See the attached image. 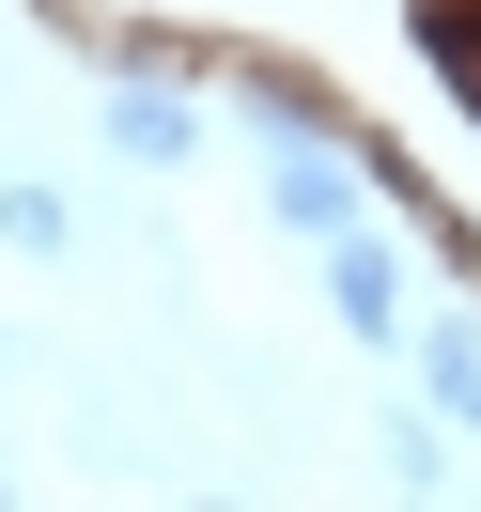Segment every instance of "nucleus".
Masks as SVG:
<instances>
[{"instance_id": "obj_4", "label": "nucleus", "mask_w": 481, "mask_h": 512, "mask_svg": "<svg viewBox=\"0 0 481 512\" xmlns=\"http://www.w3.org/2000/svg\"><path fill=\"white\" fill-rule=\"evenodd\" d=\"M0 249H32V264H63V249H78V218H63L47 187H0Z\"/></svg>"}, {"instance_id": "obj_3", "label": "nucleus", "mask_w": 481, "mask_h": 512, "mask_svg": "<svg viewBox=\"0 0 481 512\" xmlns=\"http://www.w3.org/2000/svg\"><path fill=\"white\" fill-rule=\"evenodd\" d=\"M109 140H125L140 171H187V140H202V125H187L171 94H109Z\"/></svg>"}, {"instance_id": "obj_5", "label": "nucleus", "mask_w": 481, "mask_h": 512, "mask_svg": "<svg viewBox=\"0 0 481 512\" xmlns=\"http://www.w3.org/2000/svg\"><path fill=\"white\" fill-rule=\"evenodd\" d=\"M419 388H435V419L481 435V342H419Z\"/></svg>"}, {"instance_id": "obj_2", "label": "nucleus", "mask_w": 481, "mask_h": 512, "mask_svg": "<svg viewBox=\"0 0 481 512\" xmlns=\"http://www.w3.org/2000/svg\"><path fill=\"white\" fill-rule=\"evenodd\" d=\"M326 311H342L357 342H404V264H388L373 233H342V249H326Z\"/></svg>"}, {"instance_id": "obj_1", "label": "nucleus", "mask_w": 481, "mask_h": 512, "mask_svg": "<svg viewBox=\"0 0 481 512\" xmlns=\"http://www.w3.org/2000/svg\"><path fill=\"white\" fill-rule=\"evenodd\" d=\"M264 202H280V233H311V249L373 233V187H357L342 156H311V140H280V156H264Z\"/></svg>"}]
</instances>
